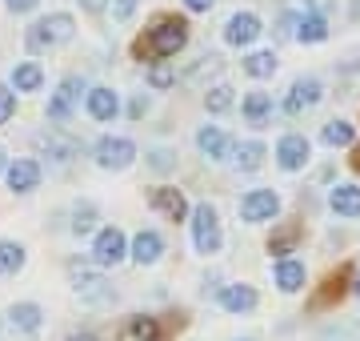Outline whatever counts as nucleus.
Wrapping results in <instances>:
<instances>
[{"mask_svg":"<svg viewBox=\"0 0 360 341\" xmlns=\"http://www.w3.org/2000/svg\"><path fill=\"white\" fill-rule=\"evenodd\" d=\"M184 44H188V20H180V16H160L153 28H144V37H136L132 56L160 65L168 56H176Z\"/></svg>","mask_w":360,"mask_h":341,"instance_id":"1","label":"nucleus"},{"mask_svg":"<svg viewBox=\"0 0 360 341\" xmlns=\"http://www.w3.org/2000/svg\"><path fill=\"white\" fill-rule=\"evenodd\" d=\"M193 249L200 253V257H212V253H220V245H224V233H220V213L212 209V205H196L193 209Z\"/></svg>","mask_w":360,"mask_h":341,"instance_id":"2","label":"nucleus"},{"mask_svg":"<svg viewBox=\"0 0 360 341\" xmlns=\"http://www.w3.org/2000/svg\"><path fill=\"white\" fill-rule=\"evenodd\" d=\"M72 16L68 13H52L44 16V20H37V25L28 28V49L32 53H44V49H52V44H65V40H72Z\"/></svg>","mask_w":360,"mask_h":341,"instance_id":"3","label":"nucleus"},{"mask_svg":"<svg viewBox=\"0 0 360 341\" xmlns=\"http://www.w3.org/2000/svg\"><path fill=\"white\" fill-rule=\"evenodd\" d=\"M281 217V193L276 189H248L240 197V221L248 225H264Z\"/></svg>","mask_w":360,"mask_h":341,"instance_id":"4","label":"nucleus"},{"mask_svg":"<svg viewBox=\"0 0 360 341\" xmlns=\"http://www.w3.org/2000/svg\"><path fill=\"white\" fill-rule=\"evenodd\" d=\"M92 261L101 265V269H116L120 261H129V237L120 233V229H101L96 241H92Z\"/></svg>","mask_w":360,"mask_h":341,"instance_id":"5","label":"nucleus"},{"mask_svg":"<svg viewBox=\"0 0 360 341\" xmlns=\"http://www.w3.org/2000/svg\"><path fill=\"white\" fill-rule=\"evenodd\" d=\"M92 157H96V165L101 169H129L132 161H136V144L129 141V137H101L96 141V149H92Z\"/></svg>","mask_w":360,"mask_h":341,"instance_id":"6","label":"nucleus"},{"mask_svg":"<svg viewBox=\"0 0 360 341\" xmlns=\"http://www.w3.org/2000/svg\"><path fill=\"white\" fill-rule=\"evenodd\" d=\"M321 97H324V85L316 77H296L288 97H284V113H288V117H300L304 108L321 105Z\"/></svg>","mask_w":360,"mask_h":341,"instance_id":"7","label":"nucleus"},{"mask_svg":"<svg viewBox=\"0 0 360 341\" xmlns=\"http://www.w3.org/2000/svg\"><path fill=\"white\" fill-rule=\"evenodd\" d=\"M217 302H220V309H224V314L245 317V314H252V309L260 305V293L252 285H245V281H232V285H220Z\"/></svg>","mask_w":360,"mask_h":341,"instance_id":"8","label":"nucleus"},{"mask_svg":"<svg viewBox=\"0 0 360 341\" xmlns=\"http://www.w3.org/2000/svg\"><path fill=\"white\" fill-rule=\"evenodd\" d=\"M309 153H312V141L304 137V132H288V137H281V144H276V165H281L284 173H296L309 165Z\"/></svg>","mask_w":360,"mask_h":341,"instance_id":"9","label":"nucleus"},{"mask_svg":"<svg viewBox=\"0 0 360 341\" xmlns=\"http://www.w3.org/2000/svg\"><path fill=\"white\" fill-rule=\"evenodd\" d=\"M80 92H84V80L80 77H65L60 85H56V92H52L49 101V120H68V113L77 108Z\"/></svg>","mask_w":360,"mask_h":341,"instance_id":"10","label":"nucleus"},{"mask_svg":"<svg viewBox=\"0 0 360 341\" xmlns=\"http://www.w3.org/2000/svg\"><path fill=\"white\" fill-rule=\"evenodd\" d=\"M148 205H153L156 213H165L168 221H188V217H193V209H188L184 193H180V189H172V185H160V189H153Z\"/></svg>","mask_w":360,"mask_h":341,"instance_id":"11","label":"nucleus"},{"mask_svg":"<svg viewBox=\"0 0 360 341\" xmlns=\"http://www.w3.org/2000/svg\"><path fill=\"white\" fill-rule=\"evenodd\" d=\"M260 32H264V28H260V16L257 13H232L229 25H224V40L236 44V49H248Z\"/></svg>","mask_w":360,"mask_h":341,"instance_id":"12","label":"nucleus"},{"mask_svg":"<svg viewBox=\"0 0 360 341\" xmlns=\"http://www.w3.org/2000/svg\"><path fill=\"white\" fill-rule=\"evenodd\" d=\"M129 257L136 265H156L165 257V237L156 233V229H141V233L129 241Z\"/></svg>","mask_w":360,"mask_h":341,"instance_id":"13","label":"nucleus"},{"mask_svg":"<svg viewBox=\"0 0 360 341\" xmlns=\"http://www.w3.org/2000/svg\"><path fill=\"white\" fill-rule=\"evenodd\" d=\"M40 161H32V157H20V161H13L8 165V173H4V181H8V189L13 193H32V189H40Z\"/></svg>","mask_w":360,"mask_h":341,"instance_id":"14","label":"nucleus"},{"mask_svg":"<svg viewBox=\"0 0 360 341\" xmlns=\"http://www.w3.org/2000/svg\"><path fill=\"white\" fill-rule=\"evenodd\" d=\"M328 209L345 221H356L360 217V185H333L328 189Z\"/></svg>","mask_w":360,"mask_h":341,"instance_id":"15","label":"nucleus"},{"mask_svg":"<svg viewBox=\"0 0 360 341\" xmlns=\"http://www.w3.org/2000/svg\"><path fill=\"white\" fill-rule=\"evenodd\" d=\"M272 281H276L281 293H300V289L309 285V269H304V261H296V257H284V261H276Z\"/></svg>","mask_w":360,"mask_h":341,"instance_id":"16","label":"nucleus"},{"mask_svg":"<svg viewBox=\"0 0 360 341\" xmlns=\"http://www.w3.org/2000/svg\"><path fill=\"white\" fill-rule=\"evenodd\" d=\"M40 326H44V309L37 302L8 305V329H16V333H40Z\"/></svg>","mask_w":360,"mask_h":341,"instance_id":"17","label":"nucleus"},{"mask_svg":"<svg viewBox=\"0 0 360 341\" xmlns=\"http://www.w3.org/2000/svg\"><path fill=\"white\" fill-rule=\"evenodd\" d=\"M196 149H200L208 161H224L232 141L224 137V129H217V125H200V129H196Z\"/></svg>","mask_w":360,"mask_h":341,"instance_id":"18","label":"nucleus"},{"mask_svg":"<svg viewBox=\"0 0 360 341\" xmlns=\"http://www.w3.org/2000/svg\"><path fill=\"white\" fill-rule=\"evenodd\" d=\"M72 281H77V293L84 297V302H92V305H104V302H112V285H108L104 277H96V273H84V269H72Z\"/></svg>","mask_w":360,"mask_h":341,"instance_id":"19","label":"nucleus"},{"mask_svg":"<svg viewBox=\"0 0 360 341\" xmlns=\"http://www.w3.org/2000/svg\"><path fill=\"white\" fill-rule=\"evenodd\" d=\"M300 221H284L281 229H272V237H269V253L276 257V261H284L288 253H296V245H300Z\"/></svg>","mask_w":360,"mask_h":341,"instance_id":"20","label":"nucleus"},{"mask_svg":"<svg viewBox=\"0 0 360 341\" xmlns=\"http://www.w3.org/2000/svg\"><path fill=\"white\" fill-rule=\"evenodd\" d=\"M84 108H89L92 120H112L116 113H120V97H116L112 89H89Z\"/></svg>","mask_w":360,"mask_h":341,"instance_id":"21","label":"nucleus"},{"mask_svg":"<svg viewBox=\"0 0 360 341\" xmlns=\"http://www.w3.org/2000/svg\"><path fill=\"white\" fill-rule=\"evenodd\" d=\"M345 293H352V277H348V269H340V273H333L328 281H324V289L312 297V309H324V305L340 302Z\"/></svg>","mask_w":360,"mask_h":341,"instance_id":"22","label":"nucleus"},{"mask_svg":"<svg viewBox=\"0 0 360 341\" xmlns=\"http://www.w3.org/2000/svg\"><path fill=\"white\" fill-rule=\"evenodd\" d=\"M321 141L328 144V149H348V144L356 141V125H352V120H328L321 129Z\"/></svg>","mask_w":360,"mask_h":341,"instance_id":"23","label":"nucleus"},{"mask_svg":"<svg viewBox=\"0 0 360 341\" xmlns=\"http://www.w3.org/2000/svg\"><path fill=\"white\" fill-rule=\"evenodd\" d=\"M40 85H44V68L37 61H25L13 68V92H37Z\"/></svg>","mask_w":360,"mask_h":341,"instance_id":"24","label":"nucleus"},{"mask_svg":"<svg viewBox=\"0 0 360 341\" xmlns=\"http://www.w3.org/2000/svg\"><path fill=\"white\" fill-rule=\"evenodd\" d=\"M25 261H28V253H25V245H20V241H0V277L20 273V269H25Z\"/></svg>","mask_w":360,"mask_h":341,"instance_id":"25","label":"nucleus"},{"mask_svg":"<svg viewBox=\"0 0 360 341\" xmlns=\"http://www.w3.org/2000/svg\"><path fill=\"white\" fill-rule=\"evenodd\" d=\"M124 337L129 341H160V326L148 314H132L129 326H124Z\"/></svg>","mask_w":360,"mask_h":341,"instance_id":"26","label":"nucleus"},{"mask_svg":"<svg viewBox=\"0 0 360 341\" xmlns=\"http://www.w3.org/2000/svg\"><path fill=\"white\" fill-rule=\"evenodd\" d=\"M240 113L248 117V125H264V120L272 117V97L269 92H248L245 105H240Z\"/></svg>","mask_w":360,"mask_h":341,"instance_id":"27","label":"nucleus"},{"mask_svg":"<svg viewBox=\"0 0 360 341\" xmlns=\"http://www.w3.org/2000/svg\"><path fill=\"white\" fill-rule=\"evenodd\" d=\"M296 40H304V44H321V40H328V20H324L321 13L304 16L300 28H296Z\"/></svg>","mask_w":360,"mask_h":341,"instance_id":"28","label":"nucleus"},{"mask_svg":"<svg viewBox=\"0 0 360 341\" xmlns=\"http://www.w3.org/2000/svg\"><path fill=\"white\" fill-rule=\"evenodd\" d=\"M245 73L248 77H257V80L272 77V73H276V53H272V49H264V53H248L245 56Z\"/></svg>","mask_w":360,"mask_h":341,"instance_id":"29","label":"nucleus"},{"mask_svg":"<svg viewBox=\"0 0 360 341\" xmlns=\"http://www.w3.org/2000/svg\"><path fill=\"white\" fill-rule=\"evenodd\" d=\"M264 153H269V149H264L260 141H240L236 144V165H240L245 173H252V169L264 165Z\"/></svg>","mask_w":360,"mask_h":341,"instance_id":"30","label":"nucleus"},{"mask_svg":"<svg viewBox=\"0 0 360 341\" xmlns=\"http://www.w3.org/2000/svg\"><path fill=\"white\" fill-rule=\"evenodd\" d=\"M92 229H96V205H92V201H80L77 209H72V233L84 237V233H92Z\"/></svg>","mask_w":360,"mask_h":341,"instance_id":"31","label":"nucleus"},{"mask_svg":"<svg viewBox=\"0 0 360 341\" xmlns=\"http://www.w3.org/2000/svg\"><path fill=\"white\" fill-rule=\"evenodd\" d=\"M232 101H236V97H232V89H229V85H212V89L205 92V105H208V113H229V108H232Z\"/></svg>","mask_w":360,"mask_h":341,"instance_id":"32","label":"nucleus"},{"mask_svg":"<svg viewBox=\"0 0 360 341\" xmlns=\"http://www.w3.org/2000/svg\"><path fill=\"white\" fill-rule=\"evenodd\" d=\"M148 85H153V89H172V85H176V68L168 65V61L153 65L148 68Z\"/></svg>","mask_w":360,"mask_h":341,"instance_id":"33","label":"nucleus"},{"mask_svg":"<svg viewBox=\"0 0 360 341\" xmlns=\"http://www.w3.org/2000/svg\"><path fill=\"white\" fill-rule=\"evenodd\" d=\"M212 73H220V56L217 53H208V56H200L188 73H184V80H205V77H212Z\"/></svg>","mask_w":360,"mask_h":341,"instance_id":"34","label":"nucleus"},{"mask_svg":"<svg viewBox=\"0 0 360 341\" xmlns=\"http://www.w3.org/2000/svg\"><path fill=\"white\" fill-rule=\"evenodd\" d=\"M16 117V92L8 85H0V125H8Z\"/></svg>","mask_w":360,"mask_h":341,"instance_id":"35","label":"nucleus"},{"mask_svg":"<svg viewBox=\"0 0 360 341\" xmlns=\"http://www.w3.org/2000/svg\"><path fill=\"white\" fill-rule=\"evenodd\" d=\"M148 165H153L156 173H168L172 165H176V157H172L168 149H153V153H148Z\"/></svg>","mask_w":360,"mask_h":341,"instance_id":"36","label":"nucleus"},{"mask_svg":"<svg viewBox=\"0 0 360 341\" xmlns=\"http://www.w3.org/2000/svg\"><path fill=\"white\" fill-rule=\"evenodd\" d=\"M132 13H136V0H116V4H112V16H116V20H129Z\"/></svg>","mask_w":360,"mask_h":341,"instance_id":"37","label":"nucleus"},{"mask_svg":"<svg viewBox=\"0 0 360 341\" xmlns=\"http://www.w3.org/2000/svg\"><path fill=\"white\" fill-rule=\"evenodd\" d=\"M4 4H8V13H32L40 0H4Z\"/></svg>","mask_w":360,"mask_h":341,"instance_id":"38","label":"nucleus"},{"mask_svg":"<svg viewBox=\"0 0 360 341\" xmlns=\"http://www.w3.org/2000/svg\"><path fill=\"white\" fill-rule=\"evenodd\" d=\"M144 113H148V97H136V101L129 105V117H132V120H141Z\"/></svg>","mask_w":360,"mask_h":341,"instance_id":"39","label":"nucleus"},{"mask_svg":"<svg viewBox=\"0 0 360 341\" xmlns=\"http://www.w3.org/2000/svg\"><path fill=\"white\" fill-rule=\"evenodd\" d=\"M184 8H188V13H208L212 0H184Z\"/></svg>","mask_w":360,"mask_h":341,"instance_id":"40","label":"nucleus"},{"mask_svg":"<svg viewBox=\"0 0 360 341\" xmlns=\"http://www.w3.org/2000/svg\"><path fill=\"white\" fill-rule=\"evenodd\" d=\"M80 4H84L89 13H101V8H104V0H80Z\"/></svg>","mask_w":360,"mask_h":341,"instance_id":"41","label":"nucleus"},{"mask_svg":"<svg viewBox=\"0 0 360 341\" xmlns=\"http://www.w3.org/2000/svg\"><path fill=\"white\" fill-rule=\"evenodd\" d=\"M352 293H356V297H360V265H356V269H352Z\"/></svg>","mask_w":360,"mask_h":341,"instance_id":"42","label":"nucleus"},{"mask_svg":"<svg viewBox=\"0 0 360 341\" xmlns=\"http://www.w3.org/2000/svg\"><path fill=\"white\" fill-rule=\"evenodd\" d=\"M72 341H101V337H92V333H80V337H72Z\"/></svg>","mask_w":360,"mask_h":341,"instance_id":"43","label":"nucleus"},{"mask_svg":"<svg viewBox=\"0 0 360 341\" xmlns=\"http://www.w3.org/2000/svg\"><path fill=\"white\" fill-rule=\"evenodd\" d=\"M352 169H356V173H360V149H356V157H352Z\"/></svg>","mask_w":360,"mask_h":341,"instance_id":"44","label":"nucleus"},{"mask_svg":"<svg viewBox=\"0 0 360 341\" xmlns=\"http://www.w3.org/2000/svg\"><path fill=\"white\" fill-rule=\"evenodd\" d=\"M0 173H8V165H4V153H0Z\"/></svg>","mask_w":360,"mask_h":341,"instance_id":"45","label":"nucleus"},{"mask_svg":"<svg viewBox=\"0 0 360 341\" xmlns=\"http://www.w3.org/2000/svg\"><path fill=\"white\" fill-rule=\"evenodd\" d=\"M352 16H360V0H356V4H352Z\"/></svg>","mask_w":360,"mask_h":341,"instance_id":"46","label":"nucleus"},{"mask_svg":"<svg viewBox=\"0 0 360 341\" xmlns=\"http://www.w3.org/2000/svg\"><path fill=\"white\" fill-rule=\"evenodd\" d=\"M245 341H252V337H245Z\"/></svg>","mask_w":360,"mask_h":341,"instance_id":"47","label":"nucleus"}]
</instances>
